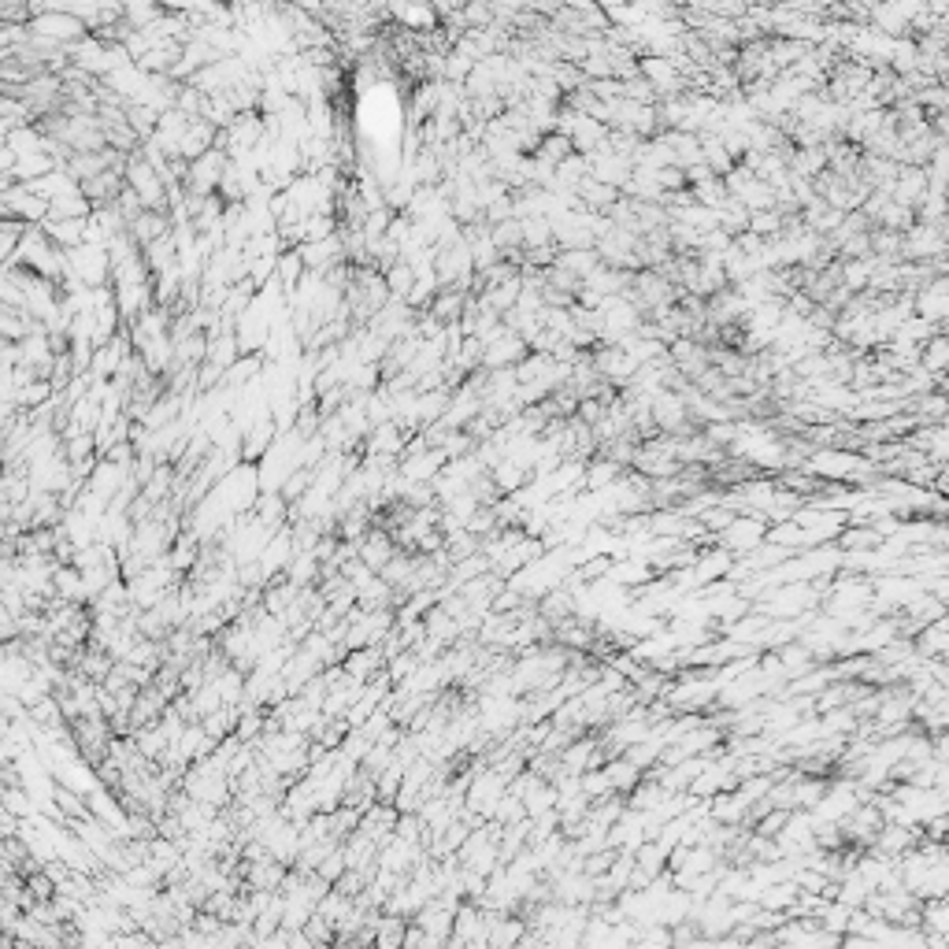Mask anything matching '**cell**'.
<instances>
[{
  "label": "cell",
  "mask_w": 949,
  "mask_h": 949,
  "mask_svg": "<svg viewBox=\"0 0 949 949\" xmlns=\"http://www.w3.org/2000/svg\"><path fill=\"white\" fill-rule=\"evenodd\" d=\"M775 946L779 949H838L842 938L823 931L816 920H786L783 927H775Z\"/></svg>",
  "instance_id": "6da1fadb"
},
{
  "label": "cell",
  "mask_w": 949,
  "mask_h": 949,
  "mask_svg": "<svg viewBox=\"0 0 949 949\" xmlns=\"http://www.w3.org/2000/svg\"><path fill=\"white\" fill-rule=\"evenodd\" d=\"M764 534H768V523L757 516H734L720 534H716V545L727 549L734 560L753 553L757 545H764Z\"/></svg>",
  "instance_id": "7a4b0ae2"
},
{
  "label": "cell",
  "mask_w": 949,
  "mask_h": 949,
  "mask_svg": "<svg viewBox=\"0 0 949 949\" xmlns=\"http://www.w3.org/2000/svg\"><path fill=\"white\" fill-rule=\"evenodd\" d=\"M456 905H460V901H453V898H431L423 909L416 912V916H412V927H419V931H423L427 938H434V942H445V946H449Z\"/></svg>",
  "instance_id": "3957f363"
},
{
  "label": "cell",
  "mask_w": 949,
  "mask_h": 949,
  "mask_svg": "<svg viewBox=\"0 0 949 949\" xmlns=\"http://www.w3.org/2000/svg\"><path fill=\"white\" fill-rule=\"evenodd\" d=\"M946 293H949L946 275H938V279H931L927 286H920V290L912 293V316L931 323V327H942V323H946V312H949Z\"/></svg>",
  "instance_id": "277c9868"
},
{
  "label": "cell",
  "mask_w": 949,
  "mask_h": 949,
  "mask_svg": "<svg viewBox=\"0 0 949 949\" xmlns=\"http://www.w3.org/2000/svg\"><path fill=\"white\" fill-rule=\"evenodd\" d=\"M924 197H927L924 167H901L898 178H894V190H890V201L901 204V208H909L912 216H916V208H920Z\"/></svg>",
  "instance_id": "5b68a950"
},
{
  "label": "cell",
  "mask_w": 949,
  "mask_h": 949,
  "mask_svg": "<svg viewBox=\"0 0 949 949\" xmlns=\"http://www.w3.org/2000/svg\"><path fill=\"white\" fill-rule=\"evenodd\" d=\"M946 360H949L946 334H935L931 342H924V349H920V367H924L931 379L942 382V375H946Z\"/></svg>",
  "instance_id": "8992f818"
},
{
  "label": "cell",
  "mask_w": 949,
  "mask_h": 949,
  "mask_svg": "<svg viewBox=\"0 0 949 949\" xmlns=\"http://www.w3.org/2000/svg\"><path fill=\"white\" fill-rule=\"evenodd\" d=\"M393 15H397V19H405V23H408L405 30H416V26H419V30H438V26H434V19H438V12H434V8H393Z\"/></svg>",
  "instance_id": "52a82bcc"
}]
</instances>
